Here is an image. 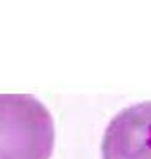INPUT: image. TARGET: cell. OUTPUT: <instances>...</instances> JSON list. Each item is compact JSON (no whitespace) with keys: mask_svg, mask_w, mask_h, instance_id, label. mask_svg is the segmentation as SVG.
I'll return each instance as SVG.
<instances>
[{"mask_svg":"<svg viewBox=\"0 0 151 159\" xmlns=\"http://www.w3.org/2000/svg\"><path fill=\"white\" fill-rule=\"evenodd\" d=\"M54 141V119L37 97L0 94V159H50Z\"/></svg>","mask_w":151,"mask_h":159,"instance_id":"obj_1","label":"cell"},{"mask_svg":"<svg viewBox=\"0 0 151 159\" xmlns=\"http://www.w3.org/2000/svg\"><path fill=\"white\" fill-rule=\"evenodd\" d=\"M102 159H151V101L119 111L107 124Z\"/></svg>","mask_w":151,"mask_h":159,"instance_id":"obj_2","label":"cell"}]
</instances>
